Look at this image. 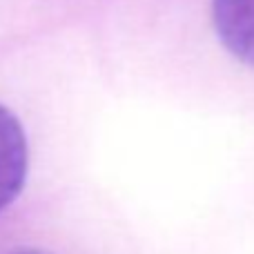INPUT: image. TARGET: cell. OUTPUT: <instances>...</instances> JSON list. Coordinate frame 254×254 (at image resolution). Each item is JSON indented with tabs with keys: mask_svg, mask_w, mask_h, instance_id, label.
I'll return each mask as SVG.
<instances>
[{
	"mask_svg": "<svg viewBox=\"0 0 254 254\" xmlns=\"http://www.w3.org/2000/svg\"><path fill=\"white\" fill-rule=\"evenodd\" d=\"M27 179V138L18 119L0 105V210L20 194Z\"/></svg>",
	"mask_w": 254,
	"mask_h": 254,
	"instance_id": "1",
	"label": "cell"
},
{
	"mask_svg": "<svg viewBox=\"0 0 254 254\" xmlns=\"http://www.w3.org/2000/svg\"><path fill=\"white\" fill-rule=\"evenodd\" d=\"M212 20L225 49L254 67V0H212Z\"/></svg>",
	"mask_w": 254,
	"mask_h": 254,
	"instance_id": "2",
	"label": "cell"
},
{
	"mask_svg": "<svg viewBox=\"0 0 254 254\" xmlns=\"http://www.w3.org/2000/svg\"><path fill=\"white\" fill-rule=\"evenodd\" d=\"M13 254H43V252H34V250H20V252H13Z\"/></svg>",
	"mask_w": 254,
	"mask_h": 254,
	"instance_id": "3",
	"label": "cell"
}]
</instances>
